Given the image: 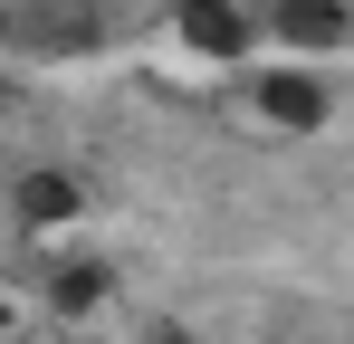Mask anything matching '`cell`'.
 I'll return each instance as SVG.
<instances>
[{"label": "cell", "instance_id": "obj_1", "mask_svg": "<svg viewBox=\"0 0 354 344\" xmlns=\"http://www.w3.org/2000/svg\"><path fill=\"white\" fill-rule=\"evenodd\" d=\"M96 29H106L96 0H10V48L77 57V48H96Z\"/></svg>", "mask_w": 354, "mask_h": 344}, {"label": "cell", "instance_id": "obj_2", "mask_svg": "<svg viewBox=\"0 0 354 344\" xmlns=\"http://www.w3.org/2000/svg\"><path fill=\"white\" fill-rule=\"evenodd\" d=\"M259 39H278V57H335L354 39V10L345 0H268Z\"/></svg>", "mask_w": 354, "mask_h": 344}, {"label": "cell", "instance_id": "obj_3", "mask_svg": "<svg viewBox=\"0 0 354 344\" xmlns=\"http://www.w3.org/2000/svg\"><path fill=\"white\" fill-rule=\"evenodd\" d=\"M173 39L192 57H249L259 48V19L239 0H173Z\"/></svg>", "mask_w": 354, "mask_h": 344}, {"label": "cell", "instance_id": "obj_4", "mask_svg": "<svg viewBox=\"0 0 354 344\" xmlns=\"http://www.w3.org/2000/svg\"><path fill=\"white\" fill-rule=\"evenodd\" d=\"M259 106L278 115V124H297V134H316V124L335 115V96H326V77H306V67H278V77H259Z\"/></svg>", "mask_w": 354, "mask_h": 344}, {"label": "cell", "instance_id": "obj_5", "mask_svg": "<svg viewBox=\"0 0 354 344\" xmlns=\"http://www.w3.org/2000/svg\"><path fill=\"white\" fill-rule=\"evenodd\" d=\"M86 211V182L77 172H19V220L29 229H67Z\"/></svg>", "mask_w": 354, "mask_h": 344}, {"label": "cell", "instance_id": "obj_6", "mask_svg": "<svg viewBox=\"0 0 354 344\" xmlns=\"http://www.w3.org/2000/svg\"><path fill=\"white\" fill-rule=\"evenodd\" d=\"M106 296H115V268H96V258H58L48 268V306L58 316H96Z\"/></svg>", "mask_w": 354, "mask_h": 344}, {"label": "cell", "instance_id": "obj_7", "mask_svg": "<svg viewBox=\"0 0 354 344\" xmlns=\"http://www.w3.org/2000/svg\"><path fill=\"white\" fill-rule=\"evenodd\" d=\"M144 344H201V335H182V325H163V335H144Z\"/></svg>", "mask_w": 354, "mask_h": 344}, {"label": "cell", "instance_id": "obj_8", "mask_svg": "<svg viewBox=\"0 0 354 344\" xmlns=\"http://www.w3.org/2000/svg\"><path fill=\"white\" fill-rule=\"evenodd\" d=\"M0 335H10V306H0Z\"/></svg>", "mask_w": 354, "mask_h": 344}]
</instances>
